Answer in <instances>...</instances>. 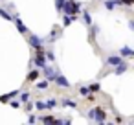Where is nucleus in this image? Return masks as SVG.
I'll list each match as a JSON object with an SVG mask.
<instances>
[{
    "label": "nucleus",
    "instance_id": "obj_17",
    "mask_svg": "<svg viewBox=\"0 0 134 125\" xmlns=\"http://www.w3.org/2000/svg\"><path fill=\"white\" fill-rule=\"evenodd\" d=\"M46 103V108H53V107H57V99L55 97H52V99H48V101H44Z\"/></svg>",
    "mask_w": 134,
    "mask_h": 125
},
{
    "label": "nucleus",
    "instance_id": "obj_6",
    "mask_svg": "<svg viewBox=\"0 0 134 125\" xmlns=\"http://www.w3.org/2000/svg\"><path fill=\"white\" fill-rule=\"evenodd\" d=\"M55 81H57V85H59L61 88H68V86H70V81H68L64 75H61V74L55 75Z\"/></svg>",
    "mask_w": 134,
    "mask_h": 125
},
{
    "label": "nucleus",
    "instance_id": "obj_10",
    "mask_svg": "<svg viewBox=\"0 0 134 125\" xmlns=\"http://www.w3.org/2000/svg\"><path fill=\"white\" fill-rule=\"evenodd\" d=\"M127 68H129V66H127V63H125V61H121L119 64H116L114 74H118V75H119V74H125V72H127Z\"/></svg>",
    "mask_w": 134,
    "mask_h": 125
},
{
    "label": "nucleus",
    "instance_id": "obj_20",
    "mask_svg": "<svg viewBox=\"0 0 134 125\" xmlns=\"http://www.w3.org/2000/svg\"><path fill=\"white\" fill-rule=\"evenodd\" d=\"M74 20H75V17H70V15H64V22H63V24H64V26H70V24H72Z\"/></svg>",
    "mask_w": 134,
    "mask_h": 125
},
{
    "label": "nucleus",
    "instance_id": "obj_23",
    "mask_svg": "<svg viewBox=\"0 0 134 125\" xmlns=\"http://www.w3.org/2000/svg\"><path fill=\"white\" fill-rule=\"evenodd\" d=\"M105 8H107V9H114V8H116V4H114V2H110V0H105Z\"/></svg>",
    "mask_w": 134,
    "mask_h": 125
},
{
    "label": "nucleus",
    "instance_id": "obj_16",
    "mask_svg": "<svg viewBox=\"0 0 134 125\" xmlns=\"http://www.w3.org/2000/svg\"><path fill=\"white\" fill-rule=\"evenodd\" d=\"M39 77V70H31L30 74H28V81H35Z\"/></svg>",
    "mask_w": 134,
    "mask_h": 125
},
{
    "label": "nucleus",
    "instance_id": "obj_27",
    "mask_svg": "<svg viewBox=\"0 0 134 125\" xmlns=\"http://www.w3.org/2000/svg\"><path fill=\"white\" fill-rule=\"evenodd\" d=\"M26 108H28V110H31V108H33V103H31V99H28V101H26Z\"/></svg>",
    "mask_w": 134,
    "mask_h": 125
},
{
    "label": "nucleus",
    "instance_id": "obj_12",
    "mask_svg": "<svg viewBox=\"0 0 134 125\" xmlns=\"http://www.w3.org/2000/svg\"><path fill=\"white\" fill-rule=\"evenodd\" d=\"M81 13H83L85 24H86V26H92V17H90V13H88V11H83V9H81Z\"/></svg>",
    "mask_w": 134,
    "mask_h": 125
},
{
    "label": "nucleus",
    "instance_id": "obj_2",
    "mask_svg": "<svg viewBox=\"0 0 134 125\" xmlns=\"http://www.w3.org/2000/svg\"><path fill=\"white\" fill-rule=\"evenodd\" d=\"M86 116H88V119H94V121H97V123H105V121H107V112H105V108H99V107L88 110Z\"/></svg>",
    "mask_w": 134,
    "mask_h": 125
},
{
    "label": "nucleus",
    "instance_id": "obj_9",
    "mask_svg": "<svg viewBox=\"0 0 134 125\" xmlns=\"http://www.w3.org/2000/svg\"><path fill=\"white\" fill-rule=\"evenodd\" d=\"M13 20H15V26H17V30H19L20 33H28V28L22 24V20H20L19 17H13Z\"/></svg>",
    "mask_w": 134,
    "mask_h": 125
},
{
    "label": "nucleus",
    "instance_id": "obj_21",
    "mask_svg": "<svg viewBox=\"0 0 134 125\" xmlns=\"http://www.w3.org/2000/svg\"><path fill=\"white\" fill-rule=\"evenodd\" d=\"M99 88H101L99 83H92V85H88V90H90V92H97Z\"/></svg>",
    "mask_w": 134,
    "mask_h": 125
},
{
    "label": "nucleus",
    "instance_id": "obj_25",
    "mask_svg": "<svg viewBox=\"0 0 134 125\" xmlns=\"http://www.w3.org/2000/svg\"><path fill=\"white\" fill-rule=\"evenodd\" d=\"M88 92H90V90H88V86H81V88H79V94H81V96H86Z\"/></svg>",
    "mask_w": 134,
    "mask_h": 125
},
{
    "label": "nucleus",
    "instance_id": "obj_13",
    "mask_svg": "<svg viewBox=\"0 0 134 125\" xmlns=\"http://www.w3.org/2000/svg\"><path fill=\"white\" fill-rule=\"evenodd\" d=\"M48 86H50V81H48V79H44V81H39V83H37V90H46Z\"/></svg>",
    "mask_w": 134,
    "mask_h": 125
},
{
    "label": "nucleus",
    "instance_id": "obj_18",
    "mask_svg": "<svg viewBox=\"0 0 134 125\" xmlns=\"http://www.w3.org/2000/svg\"><path fill=\"white\" fill-rule=\"evenodd\" d=\"M33 107H35V108H39V110H44V108H46V103H44L42 99H39V101H35V103H33Z\"/></svg>",
    "mask_w": 134,
    "mask_h": 125
},
{
    "label": "nucleus",
    "instance_id": "obj_7",
    "mask_svg": "<svg viewBox=\"0 0 134 125\" xmlns=\"http://www.w3.org/2000/svg\"><path fill=\"white\" fill-rule=\"evenodd\" d=\"M121 61H123L121 55H108V57H107V64H110V66H116V64H119Z\"/></svg>",
    "mask_w": 134,
    "mask_h": 125
},
{
    "label": "nucleus",
    "instance_id": "obj_8",
    "mask_svg": "<svg viewBox=\"0 0 134 125\" xmlns=\"http://www.w3.org/2000/svg\"><path fill=\"white\" fill-rule=\"evenodd\" d=\"M20 94V90H13V92H9V94H4V96H0V101H2V103H8L11 97H17Z\"/></svg>",
    "mask_w": 134,
    "mask_h": 125
},
{
    "label": "nucleus",
    "instance_id": "obj_11",
    "mask_svg": "<svg viewBox=\"0 0 134 125\" xmlns=\"http://www.w3.org/2000/svg\"><path fill=\"white\" fill-rule=\"evenodd\" d=\"M61 105H64V107H68V108H74V110L77 108V103L72 101L70 97H63V99H61Z\"/></svg>",
    "mask_w": 134,
    "mask_h": 125
},
{
    "label": "nucleus",
    "instance_id": "obj_24",
    "mask_svg": "<svg viewBox=\"0 0 134 125\" xmlns=\"http://www.w3.org/2000/svg\"><path fill=\"white\" fill-rule=\"evenodd\" d=\"M44 55H46V59H48V61H53V59H55L53 52H44Z\"/></svg>",
    "mask_w": 134,
    "mask_h": 125
},
{
    "label": "nucleus",
    "instance_id": "obj_5",
    "mask_svg": "<svg viewBox=\"0 0 134 125\" xmlns=\"http://www.w3.org/2000/svg\"><path fill=\"white\" fill-rule=\"evenodd\" d=\"M119 55H121L123 59H132V57H134V50L129 48V46H123V48L119 50Z\"/></svg>",
    "mask_w": 134,
    "mask_h": 125
},
{
    "label": "nucleus",
    "instance_id": "obj_19",
    "mask_svg": "<svg viewBox=\"0 0 134 125\" xmlns=\"http://www.w3.org/2000/svg\"><path fill=\"white\" fill-rule=\"evenodd\" d=\"M41 121L42 123H55V118L53 116H41Z\"/></svg>",
    "mask_w": 134,
    "mask_h": 125
},
{
    "label": "nucleus",
    "instance_id": "obj_26",
    "mask_svg": "<svg viewBox=\"0 0 134 125\" xmlns=\"http://www.w3.org/2000/svg\"><path fill=\"white\" fill-rule=\"evenodd\" d=\"M8 103H9L13 108H20V101H8Z\"/></svg>",
    "mask_w": 134,
    "mask_h": 125
},
{
    "label": "nucleus",
    "instance_id": "obj_15",
    "mask_svg": "<svg viewBox=\"0 0 134 125\" xmlns=\"http://www.w3.org/2000/svg\"><path fill=\"white\" fill-rule=\"evenodd\" d=\"M0 17H2V19H6V20H13V17L4 9V8H0Z\"/></svg>",
    "mask_w": 134,
    "mask_h": 125
},
{
    "label": "nucleus",
    "instance_id": "obj_3",
    "mask_svg": "<svg viewBox=\"0 0 134 125\" xmlns=\"http://www.w3.org/2000/svg\"><path fill=\"white\" fill-rule=\"evenodd\" d=\"M37 53H35V57H33V63H35V66L37 68H42L44 64H46V55H44V50H35Z\"/></svg>",
    "mask_w": 134,
    "mask_h": 125
},
{
    "label": "nucleus",
    "instance_id": "obj_22",
    "mask_svg": "<svg viewBox=\"0 0 134 125\" xmlns=\"http://www.w3.org/2000/svg\"><path fill=\"white\" fill-rule=\"evenodd\" d=\"M64 2L66 0H55V9L61 13V9H63V6H64Z\"/></svg>",
    "mask_w": 134,
    "mask_h": 125
},
{
    "label": "nucleus",
    "instance_id": "obj_1",
    "mask_svg": "<svg viewBox=\"0 0 134 125\" xmlns=\"http://www.w3.org/2000/svg\"><path fill=\"white\" fill-rule=\"evenodd\" d=\"M61 13L70 15V17H75L77 13H81V4L75 2V0H66L64 6H63V9H61Z\"/></svg>",
    "mask_w": 134,
    "mask_h": 125
},
{
    "label": "nucleus",
    "instance_id": "obj_14",
    "mask_svg": "<svg viewBox=\"0 0 134 125\" xmlns=\"http://www.w3.org/2000/svg\"><path fill=\"white\" fill-rule=\"evenodd\" d=\"M17 97H19V101H20V103H26V101L31 97V94H30V92H22V94H19Z\"/></svg>",
    "mask_w": 134,
    "mask_h": 125
},
{
    "label": "nucleus",
    "instance_id": "obj_4",
    "mask_svg": "<svg viewBox=\"0 0 134 125\" xmlns=\"http://www.w3.org/2000/svg\"><path fill=\"white\" fill-rule=\"evenodd\" d=\"M30 44H31V48L33 50H44V41L41 39V37H37V35H30Z\"/></svg>",
    "mask_w": 134,
    "mask_h": 125
}]
</instances>
